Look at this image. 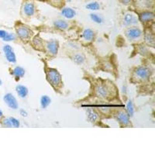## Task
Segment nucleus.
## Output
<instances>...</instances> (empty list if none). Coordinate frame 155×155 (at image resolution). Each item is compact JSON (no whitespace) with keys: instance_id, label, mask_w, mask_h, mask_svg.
Returning <instances> with one entry per match:
<instances>
[{"instance_id":"f257e3e1","label":"nucleus","mask_w":155,"mask_h":155,"mask_svg":"<svg viewBox=\"0 0 155 155\" xmlns=\"http://www.w3.org/2000/svg\"><path fill=\"white\" fill-rule=\"evenodd\" d=\"M94 94L101 100H109L116 97L117 91L113 82L99 80L94 85Z\"/></svg>"},{"instance_id":"f03ea898","label":"nucleus","mask_w":155,"mask_h":155,"mask_svg":"<svg viewBox=\"0 0 155 155\" xmlns=\"http://www.w3.org/2000/svg\"><path fill=\"white\" fill-rule=\"evenodd\" d=\"M44 71H45L47 81L51 85V87L55 91L61 89L63 87V81L60 72L56 68L47 67V66L44 68Z\"/></svg>"},{"instance_id":"7ed1b4c3","label":"nucleus","mask_w":155,"mask_h":155,"mask_svg":"<svg viewBox=\"0 0 155 155\" xmlns=\"http://www.w3.org/2000/svg\"><path fill=\"white\" fill-rule=\"evenodd\" d=\"M15 30L19 40L25 44L30 42L34 34V31L30 27L21 22H16L15 24Z\"/></svg>"},{"instance_id":"20e7f679","label":"nucleus","mask_w":155,"mask_h":155,"mask_svg":"<svg viewBox=\"0 0 155 155\" xmlns=\"http://www.w3.org/2000/svg\"><path fill=\"white\" fill-rule=\"evenodd\" d=\"M152 71L150 68L146 66H139L134 69L133 72V78L135 81L139 83L146 82L150 79Z\"/></svg>"},{"instance_id":"39448f33","label":"nucleus","mask_w":155,"mask_h":155,"mask_svg":"<svg viewBox=\"0 0 155 155\" xmlns=\"http://www.w3.org/2000/svg\"><path fill=\"white\" fill-rule=\"evenodd\" d=\"M143 31L137 26L129 27L125 31V36L127 40L132 42H137L142 40Z\"/></svg>"},{"instance_id":"423d86ee","label":"nucleus","mask_w":155,"mask_h":155,"mask_svg":"<svg viewBox=\"0 0 155 155\" xmlns=\"http://www.w3.org/2000/svg\"><path fill=\"white\" fill-rule=\"evenodd\" d=\"M134 7L137 12L143 11H153L154 9L155 0H132Z\"/></svg>"},{"instance_id":"0eeeda50","label":"nucleus","mask_w":155,"mask_h":155,"mask_svg":"<svg viewBox=\"0 0 155 155\" xmlns=\"http://www.w3.org/2000/svg\"><path fill=\"white\" fill-rule=\"evenodd\" d=\"M37 7L34 2L27 0L23 2L21 7V15L24 18H30L36 14Z\"/></svg>"},{"instance_id":"6e6552de","label":"nucleus","mask_w":155,"mask_h":155,"mask_svg":"<svg viewBox=\"0 0 155 155\" xmlns=\"http://www.w3.org/2000/svg\"><path fill=\"white\" fill-rule=\"evenodd\" d=\"M59 42L57 40L44 41V53L51 57L56 56L59 51Z\"/></svg>"},{"instance_id":"1a4fd4ad","label":"nucleus","mask_w":155,"mask_h":155,"mask_svg":"<svg viewBox=\"0 0 155 155\" xmlns=\"http://www.w3.org/2000/svg\"><path fill=\"white\" fill-rule=\"evenodd\" d=\"M137 13L139 22L144 26H150V23L153 24L154 22V13L153 11H143Z\"/></svg>"},{"instance_id":"9d476101","label":"nucleus","mask_w":155,"mask_h":155,"mask_svg":"<svg viewBox=\"0 0 155 155\" xmlns=\"http://www.w3.org/2000/svg\"><path fill=\"white\" fill-rule=\"evenodd\" d=\"M115 117L121 127H129L132 126L130 122V117L124 110H120V111L117 112Z\"/></svg>"},{"instance_id":"9b49d317","label":"nucleus","mask_w":155,"mask_h":155,"mask_svg":"<svg viewBox=\"0 0 155 155\" xmlns=\"http://www.w3.org/2000/svg\"><path fill=\"white\" fill-rule=\"evenodd\" d=\"M124 25L126 27H134L137 26L139 23V19L137 12H134L133 11L127 12L124 16Z\"/></svg>"},{"instance_id":"f8f14e48","label":"nucleus","mask_w":155,"mask_h":155,"mask_svg":"<svg viewBox=\"0 0 155 155\" xmlns=\"http://www.w3.org/2000/svg\"><path fill=\"white\" fill-rule=\"evenodd\" d=\"M143 37L145 44L147 46L152 48H154V34H153V31L150 27L145 29L144 31H143Z\"/></svg>"},{"instance_id":"ddd939ff","label":"nucleus","mask_w":155,"mask_h":155,"mask_svg":"<svg viewBox=\"0 0 155 155\" xmlns=\"http://www.w3.org/2000/svg\"><path fill=\"white\" fill-rule=\"evenodd\" d=\"M3 52L4 54H5V58H6V60L9 62V63L14 64L16 62V56L14 53V51L12 49V47L9 44H5L4 45L3 48Z\"/></svg>"},{"instance_id":"4468645a","label":"nucleus","mask_w":155,"mask_h":155,"mask_svg":"<svg viewBox=\"0 0 155 155\" xmlns=\"http://www.w3.org/2000/svg\"><path fill=\"white\" fill-rule=\"evenodd\" d=\"M5 103L12 109H17L19 108V104L16 100V97L11 93H6L3 97Z\"/></svg>"},{"instance_id":"2eb2a0df","label":"nucleus","mask_w":155,"mask_h":155,"mask_svg":"<svg viewBox=\"0 0 155 155\" xmlns=\"http://www.w3.org/2000/svg\"><path fill=\"white\" fill-rule=\"evenodd\" d=\"M86 116L88 121L93 124H97L100 120L99 113L95 109H92V108H88L86 109Z\"/></svg>"},{"instance_id":"dca6fc26","label":"nucleus","mask_w":155,"mask_h":155,"mask_svg":"<svg viewBox=\"0 0 155 155\" xmlns=\"http://www.w3.org/2000/svg\"><path fill=\"white\" fill-rule=\"evenodd\" d=\"M32 46L37 51L44 52V41L40 35H36L32 39Z\"/></svg>"},{"instance_id":"f3484780","label":"nucleus","mask_w":155,"mask_h":155,"mask_svg":"<svg viewBox=\"0 0 155 155\" xmlns=\"http://www.w3.org/2000/svg\"><path fill=\"white\" fill-rule=\"evenodd\" d=\"M95 37V32L92 30V29H85L81 34V38L86 42H92L94 41Z\"/></svg>"},{"instance_id":"a211bd4d","label":"nucleus","mask_w":155,"mask_h":155,"mask_svg":"<svg viewBox=\"0 0 155 155\" xmlns=\"http://www.w3.org/2000/svg\"><path fill=\"white\" fill-rule=\"evenodd\" d=\"M25 69L21 66H16L12 70V74L14 76L16 81H19L20 78H22L25 75Z\"/></svg>"},{"instance_id":"6ab92c4d","label":"nucleus","mask_w":155,"mask_h":155,"mask_svg":"<svg viewBox=\"0 0 155 155\" xmlns=\"http://www.w3.org/2000/svg\"><path fill=\"white\" fill-rule=\"evenodd\" d=\"M61 15L66 19H73L75 16L76 12L71 7H64L61 9Z\"/></svg>"},{"instance_id":"aec40b11","label":"nucleus","mask_w":155,"mask_h":155,"mask_svg":"<svg viewBox=\"0 0 155 155\" xmlns=\"http://www.w3.org/2000/svg\"><path fill=\"white\" fill-rule=\"evenodd\" d=\"M16 92L17 95H19V98L21 99H25L29 93L28 88L27 86L23 85H18L16 87Z\"/></svg>"},{"instance_id":"412c9836","label":"nucleus","mask_w":155,"mask_h":155,"mask_svg":"<svg viewBox=\"0 0 155 155\" xmlns=\"http://www.w3.org/2000/svg\"><path fill=\"white\" fill-rule=\"evenodd\" d=\"M54 26L56 29L64 31L68 29L69 24L67 21L64 20V19H58L54 22Z\"/></svg>"},{"instance_id":"4be33fe9","label":"nucleus","mask_w":155,"mask_h":155,"mask_svg":"<svg viewBox=\"0 0 155 155\" xmlns=\"http://www.w3.org/2000/svg\"><path fill=\"white\" fill-rule=\"evenodd\" d=\"M72 60L77 64H82L85 61V60H86V58H85V56L83 54L77 53L75 54H74V56L72 58Z\"/></svg>"},{"instance_id":"5701e85b","label":"nucleus","mask_w":155,"mask_h":155,"mask_svg":"<svg viewBox=\"0 0 155 155\" xmlns=\"http://www.w3.org/2000/svg\"><path fill=\"white\" fill-rule=\"evenodd\" d=\"M51 102V99L48 95H42L41 98V106L42 109H46L50 106Z\"/></svg>"},{"instance_id":"b1692460","label":"nucleus","mask_w":155,"mask_h":155,"mask_svg":"<svg viewBox=\"0 0 155 155\" xmlns=\"http://www.w3.org/2000/svg\"><path fill=\"white\" fill-rule=\"evenodd\" d=\"M85 8L88 10L91 11H97L99 10L101 8L100 3L99 2H97V1H93V2H91L85 5Z\"/></svg>"},{"instance_id":"393cba45","label":"nucleus","mask_w":155,"mask_h":155,"mask_svg":"<svg viewBox=\"0 0 155 155\" xmlns=\"http://www.w3.org/2000/svg\"><path fill=\"white\" fill-rule=\"evenodd\" d=\"M137 52L139 54L142 55V56H147L150 54V51L147 48V47L144 44H140L137 48Z\"/></svg>"},{"instance_id":"a878e982","label":"nucleus","mask_w":155,"mask_h":155,"mask_svg":"<svg viewBox=\"0 0 155 155\" xmlns=\"http://www.w3.org/2000/svg\"><path fill=\"white\" fill-rule=\"evenodd\" d=\"M90 18H91V19H92L94 23H97V24H102L103 23V18L100 15L95 13V12L90 14Z\"/></svg>"},{"instance_id":"bb28decb","label":"nucleus","mask_w":155,"mask_h":155,"mask_svg":"<svg viewBox=\"0 0 155 155\" xmlns=\"http://www.w3.org/2000/svg\"><path fill=\"white\" fill-rule=\"evenodd\" d=\"M127 114L130 116V117H132L134 114V104H133V102L130 99L128 100L127 103Z\"/></svg>"},{"instance_id":"cd10ccee","label":"nucleus","mask_w":155,"mask_h":155,"mask_svg":"<svg viewBox=\"0 0 155 155\" xmlns=\"http://www.w3.org/2000/svg\"><path fill=\"white\" fill-rule=\"evenodd\" d=\"M16 39V36L14 34H12V33H7V34L5 35V37L2 39V41H5V42H10V41H14Z\"/></svg>"},{"instance_id":"c85d7f7f","label":"nucleus","mask_w":155,"mask_h":155,"mask_svg":"<svg viewBox=\"0 0 155 155\" xmlns=\"http://www.w3.org/2000/svg\"><path fill=\"white\" fill-rule=\"evenodd\" d=\"M9 120H10L11 125H12V127H20V123H19V120H17L15 117H9Z\"/></svg>"},{"instance_id":"c756f323","label":"nucleus","mask_w":155,"mask_h":155,"mask_svg":"<svg viewBox=\"0 0 155 155\" xmlns=\"http://www.w3.org/2000/svg\"><path fill=\"white\" fill-rule=\"evenodd\" d=\"M1 125L3 127H7V128H10L12 127V125H11L10 120H9V117L8 118H3L1 121Z\"/></svg>"},{"instance_id":"7c9ffc66","label":"nucleus","mask_w":155,"mask_h":155,"mask_svg":"<svg viewBox=\"0 0 155 155\" xmlns=\"http://www.w3.org/2000/svg\"><path fill=\"white\" fill-rule=\"evenodd\" d=\"M119 1L125 5H130L132 4V0H119Z\"/></svg>"},{"instance_id":"2f4dec72","label":"nucleus","mask_w":155,"mask_h":155,"mask_svg":"<svg viewBox=\"0 0 155 155\" xmlns=\"http://www.w3.org/2000/svg\"><path fill=\"white\" fill-rule=\"evenodd\" d=\"M19 114L21 115V116H23V117H27V115H28L27 112L26 111L25 109H19Z\"/></svg>"},{"instance_id":"473e14b6","label":"nucleus","mask_w":155,"mask_h":155,"mask_svg":"<svg viewBox=\"0 0 155 155\" xmlns=\"http://www.w3.org/2000/svg\"><path fill=\"white\" fill-rule=\"evenodd\" d=\"M8 32L5 31V30H0V38L3 39L4 37H5V35L7 34Z\"/></svg>"},{"instance_id":"72a5a7b5","label":"nucleus","mask_w":155,"mask_h":155,"mask_svg":"<svg viewBox=\"0 0 155 155\" xmlns=\"http://www.w3.org/2000/svg\"><path fill=\"white\" fill-rule=\"evenodd\" d=\"M2 116H3V113H2V111L0 109V118H2Z\"/></svg>"},{"instance_id":"f704fd0d","label":"nucleus","mask_w":155,"mask_h":155,"mask_svg":"<svg viewBox=\"0 0 155 155\" xmlns=\"http://www.w3.org/2000/svg\"><path fill=\"white\" fill-rule=\"evenodd\" d=\"M37 1H41V2H47L48 0H37Z\"/></svg>"},{"instance_id":"c9c22d12","label":"nucleus","mask_w":155,"mask_h":155,"mask_svg":"<svg viewBox=\"0 0 155 155\" xmlns=\"http://www.w3.org/2000/svg\"><path fill=\"white\" fill-rule=\"evenodd\" d=\"M2 80H1V78H0V85H2Z\"/></svg>"},{"instance_id":"e433bc0d","label":"nucleus","mask_w":155,"mask_h":155,"mask_svg":"<svg viewBox=\"0 0 155 155\" xmlns=\"http://www.w3.org/2000/svg\"><path fill=\"white\" fill-rule=\"evenodd\" d=\"M66 2H71V0H65Z\"/></svg>"}]
</instances>
